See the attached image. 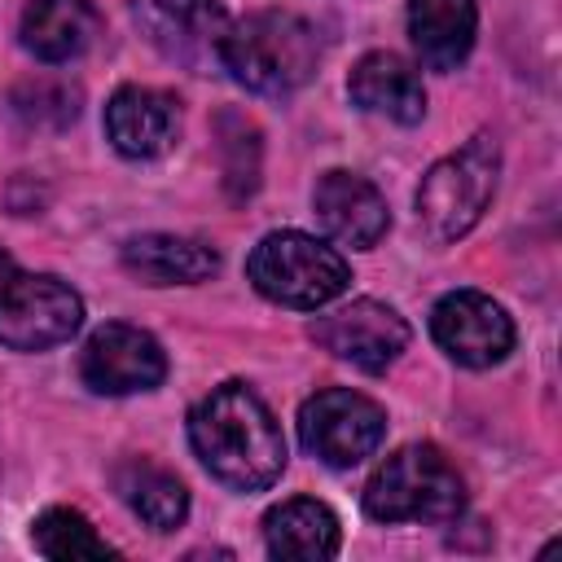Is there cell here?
Segmentation results:
<instances>
[{
	"label": "cell",
	"instance_id": "cell-1",
	"mask_svg": "<svg viewBox=\"0 0 562 562\" xmlns=\"http://www.w3.org/2000/svg\"><path fill=\"white\" fill-rule=\"evenodd\" d=\"M189 443L202 465L237 492H263L285 470L281 426L246 382H224L198 400L189 413Z\"/></svg>",
	"mask_w": 562,
	"mask_h": 562
},
{
	"label": "cell",
	"instance_id": "cell-2",
	"mask_svg": "<svg viewBox=\"0 0 562 562\" xmlns=\"http://www.w3.org/2000/svg\"><path fill=\"white\" fill-rule=\"evenodd\" d=\"M316 57H321V44L312 22L285 9H263L228 26L220 66L259 97H290L312 79Z\"/></svg>",
	"mask_w": 562,
	"mask_h": 562
},
{
	"label": "cell",
	"instance_id": "cell-3",
	"mask_svg": "<svg viewBox=\"0 0 562 562\" xmlns=\"http://www.w3.org/2000/svg\"><path fill=\"white\" fill-rule=\"evenodd\" d=\"M465 509V483L435 443L391 452L364 483V514L378 522H452Z\"/></svg>",
	"mask_w": 562,
	"mask_h": 562
},
{
	"label": "cell",
	"instance_id": "cell-4",
	"mask_svg": "<svg viewBox=\"0 0 562 562\" xmlns=\"http://www.w3.org/2000/svg\"><path fill=\"white\" fill-rule=\"evenodd\" d=\"M496 176H501V149L487 132L470 136L461 149H452L448 158H439L422 184H417V224L435 246H448L457 237H465L492 193H496Z\"/></svg>",
	"mask_w": 562,
	"mask_h": 562
},
{
	"label": "cell",
	"instance_id": "cell-5",
	"mask_svg": "<svg viewBox=\"0 0 562 562\" xmlns=\"http://www.w3.org/2000/svg\"><path fill=\"white\" fill-rule=\"evenodd\" d=\"M246 277L263 299L281 307H325L347 290L351 268L334 246L285 228V233H268L250 250Z\"/></svg>",
	"mask_w": 562,
	"mask_h": 562
},
{
	"label": "cell",
	"instance_id": "cell-6",
	"mask_svg": "<svg viewBox=\"0 0 562 562\" xmlns=\"http://www.w3.org/2000/svg\"><path fill=\"white\" fill-rule=\"evenodd\" d=\"M83 321L79 294L48 277L26 272L0 250V342L13 351H44L66 342Z\"/></svg>",
	"mask_w": 562,
	"mask_h": 562
},
{
	"label": "cell",
	"instance_id": "cell-7",
	"mask_svg": "<svg viewBox=\"0 0 562 562\" xmlns=\"http://www.w3.org/2000/svg\"><path fill=\"white\" fill-rule=\"evenodd\" d=\"M386 435V413L347 386H329L316 391L303 408H299V439L303 448L325 461V465H356L364 461Z\"/></svg>",
	"mask_w": 562,
	"mask_h": 562
},
{
	"label": "cell",
	"instance_id": "cell-8",
	"mask_svg": "<svg viewBox=\"0 0 562 562\" xmlns=\"http://www.w3.org/2000/svg\"><path fill=\"white\" fill-rule=\"evenodd\" d=\"M132 18L140 35L184 70H215L233 26L220 0H136Z\"/></svg>",
	"mask_w": 562,
	"mask_h": 562
},
{
	"label": "cell",
	"instance_id": "cell-9",
	"mask_svg": "<svg viewBox=\"0 0 562 562\" xmlns=\"http://www.w3.org/2000/svg\"><path fill=\"white\" fill-rule=\"evenodd\" d=\"M435 342L465 369H492L514 347V321L505 307L479 290H452L430 312Z\"/></svg>",
	"mask_w": 562,
	"mask_h": 562
},
{
	"label": "cell",
	"instance_id": "cell-10",
	"mask_svg": "<svg viewBox=\"0 0 562 562\" xmlns=\"http://www.w3.org/2000/svg\"><path fill=\"white\" fill-rule=\"evenodd\" d=\"M312 338L329 356H338L364 373H382L408 347V321L378 299H356L329 316H316Z\"/></svg>",
	"mask_w": 562,
	"mask_h": 562
},
{
	"label": "cell",
	"instance_id": "cell-11",
	"mask_svg": "<svg viewBox=\"0 0 562 562\" xmlns=\"http://www.w3.org/2000/svg\"><path fill=\"white\" fill-rule=\"evenodd\" d=\"M79 378L97 395H132V391H149L167 378V356L154 334L110 321L83 342Z\"/></svg>",
	"mask_w": 562,
	"mask_h": 562
},
{
	"label": "cell",
	"instance_id": "cell-12",
	"mask_svg": "<svg viewBox=\"0 0 562 562\" xmlns=\"http://www.w3.org/2000/svg\"><path fill=\"white\" fill-rule=\"evenodd\" d=\"M312 206H316L325 237L351 250L378 246L382 233L391 228L386 198L364 176H351V171H325L312 189Z\"/></svg>",
	"mask_w": 562,
	"mask_h": 562
},
{
	"label": "cell",
	"instance_id": "cell-13",
	"mask_svg": "<svg viewBox=\"0 0 562 562\" xmlns=\"http://www.w3.org/2000/svg\"><path fill=\"white\" fill-rule=\"evenodd\" d=\"M105 136L127 158H158L180 136V105L158 88L127 83L105 105Z\"/></svg>",
	"mask_w": 562,
	"mask_h": 562
},
{
	"label": "cell",
	"instance_id": "cell-14",
	"mask_svg": "<svg viewBox=\"0 0 562 562\" xmlns=\"http://www.w3.org/2000/svg\"><path fill=\"white\" fill-rule=\"evenodd\" d=\"M101 31V13L92 0H26L22 9V48L40 61L79 57Z\"/></svg>",
	"mask_w": 562,
	"mask_h": 562
},
{
	"label": "cell",
	"instance_id": "cell-15",
	"mask_svg": "<svg viewBox=\"0 0 562 562\" xmlns=\"http://www.w3.org/2000/svg\"><path fill=\"white\" fill-rule=\"evenodd\" d=\"M347 92L360 110L386 114L395 123H422L426 114V88L400 53H364L347 79Z\"/></svg>",
	"mask_w": 562,
	"mask_h": 562
},
{
	"label": "cell",
	"instance_id": "cell-16",
	"mask_svg": "<svg viewBox=\"0 0 562 562\" xmlns=\"http://www.w3.org/2000/svg\"><path fill=\"white\" fill-rule=\"evenodd\" d=\"M474 0H408V35L426 70H457L474 48Z\"/></svg>",
	"mask_w": 562,
	"mask_h": 562
},
{
	"label": "cell",
	"instance_id": "cell-17",
	"mask_svg": "<svg viewBox=\"0 0 562 562\" xmlns=\"http://www.w3.org/2000/svg\"><path fill=\"white\" fill-rule=\"evenodd\" d=\"M123 268L145 285H189V281H206L220 268V255L193 237L145 233L123 246Z\"/></svg>",
	"mask_w": 562,
	"mask_h": 562
},
{
	"label": "cell",
	"instance_id": "cell-18",
	"mask_svg": "<svg viewBox=\"0 0 562 562\" xmlns=\"http://www.w3.org/2000/svg\"><path fill=\"white\" fill-rule=\"evenodd\" d=\"M263 540L272 558H334L338 553V518L329 505L312 496H294L263 518Z\"/></svg>",
	"mask_w": 562,
	"mask_h": 562
},
{
	"label": "cell",
	"instance_id": "cell-19",
	"mask_svg": "<svg viewBox=\"0 0 562 562\" xmlns=\"http://www.w3.org/2000/svg\"><path fill=\"white\" fill-rule=\"evenodd\" d=\"M114 483H119V496L127 501V509L140 522H149L154 531H176L184 522V514H189L184 483L176 474H167L162 465L145 461V457L123 461L119 474H114Z\"/></svg>",
	"mask_w": 562,
	"mask_h": 562
},
{
	"label": "cell",
	"instance_id": "cell-20",
	"mask_svg": "<svg viewBox=\"0 0 562 562\" xmlns=\"http://www.w3.org/2000/svg\"><path fill=\"white\" fill-rule=\"evenodd\" d=\"M31 540L44 558H110L114 553V544H105L79 509H44L31 527Z\"/></svg>",
	"mask_w": 562,
	"mask_h": 562
},
{
	"label": "cell",
	"instance_id": "cell-21",
	"mask_svg": "<svg viewBox=\"0 0 562 562\" xmlns=\"http://www.w3.org/2000/svg\"><path fill=\"white\" fill-rule=\"evenodd\" d=\"M9 105L26 127H66L79 114V88L66 79H26L13 88Z\"/></svg>",
	"mask_w": 562,
	"mask_h": 562
},
{
	"label": "cell",
	"instance_id": "cell-22",
	"mask_svg": "<svg viewBox=\"0 0 562 562\" xmlns=\"http://www.w3.org/2000/svg\"><path fill=\"white\" fill-rule=\"evenodd\" d=\"M220 149H224V184L228 198L241 202L259 184V132L241 114H220Z\"/></svg>",
	"mask_w": 562,
	"mask_h": 562
}]
</instances>
